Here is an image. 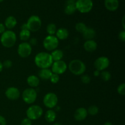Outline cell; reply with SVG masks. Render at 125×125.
Returning <instances> with one entry per match:
<instances>
[{
    "instance_id": "1",
    "label": "cell",
    "mask_w": 125,
    "mask_h": 125,
    "mask_svg": "<svg viewBox=\"0 0 125 125\" xmlns=\"http://www.w3.org/2000/svg\"><path fill=\"white\" fill-rule=\"evenodd\" d=\"M35 65L40 69L49 68L51 67L53 61L50 53L46 52H40L37 54L34 58Z\"/></svg>"
},
{
    "instance_id": "2",
    "label": "cell",
    "mask_w": 125,
    "mask_h": 125,
    "mask_svg": "<svg viewBox=\"0 0 125 125\" xmlns=\"http://www.w3.org/2000/svg\"><path fill=\"white\" fill-rule=\"evenodd\" d=\"M1 43L4 47L10 48L15 45L17 42V35L12 30L6 31L2 33L0 38Z\"/></svg>"
},
{
    "instance_id": "3",
    "label": "cell",
    "mask_w": 125,
    "mask_h": 125,
    "mask_svg": "<svg viewBox=\"0 0 125 125\" xmlns=\"http://www.w3.org/2000/svg\"><path fill=\"white\" fill-rule=\"evenodd\" d=\"M68 68L72 74L76 76L83 75L86 71V65L79 59L72 60L68 64Z\"/></svg>"
},
{
    "instance_id": "4",
    "label": "cell",
    "mask_w": 125,
    "mask_h": 125,
    "mask_svg": "<svg viewBox=\"0 0 125 125\" xmlns=\"http://www.w3.org/2000/svg\"><path fill=\"white\" fill-rule=\"evenodd\" d=\"M43 113V111L42 107L39 105H32L29 106L26 112L27 118L32 121L36 120L40 118L42 116Z\"/></svg>"
},
{
    "instance_id": "5",
    "label": "cell",
    "mask_w": 125,
    "mask_h": 125,
    "mask_svg": "<svg viewBox=\"0 0 125 125\" xmlns=\"http://www.w3.org/2000/svg\"><path fill=\"white\" fill-rule=\"evenodd\" d=\"M42 22L40 17L35 15L31 16L28 18L26 23L27 28L31 32H35L40 30L42 27Z\"/></svg>"
},
{
    "instance_id": "6",
    "label": "cell",
    "mask_w": 125,
    "mask_h": 125,
    "mask_svg": "<svg viewBox=\"0 0 125 125\" xmlns=\"http://www.w3.org/2000/svg\"><path fill=\"white\" fill-rule=\"evenodd\" d=\"M76 10L81 13H87L90 12L94 7L92 0H76L75 1Z\"/></svg>"
},
{
    "instance_id": "7",
    "label": "cell",
    "mask_w": 125,
    "mask_h": 125,
    "mask_svg": "<svg viewBox=\"0 0 125 125\" xmlns=\"http://www.w3.org/2000/svg\"><path fill=\"white\" fill-rule=\"evenodd\" d=\"M59 44V40L55 35H47L44 39L43 45L44 48L48 51H52L57 48Z\"/></svg>"
},
{
    "instance_id": "8",
    "label": "cell",
    "mask_w": 125,
    "mask_h": 125,
    "mask_svg": "<svg viewBox=\"0 0 125 125\" xmlns=\"http://www.w3.org/2000/svg\"><path fill=\"white\" fill-rule=\"evenodd\" d=\"M37 98V92L34 88H28L23 91L22 98L24 102L28 104L34 103Z\"/></svg>"
},
{
    "instance_id": "9",
    "label": "cell",
    "mask_w": 125,
    "mask_h": 125,
    "mask_svg": "<svg viewBox=\"0 0 125 125\" xmlns=\"http://www.w3.org/2000/svg\"><path fill=\"white\" fill-rule=\"evenodd\" d=\"M44 106L49 109H52L56 107L58 103V97L57 95L53 92H49L44 96L43 99Z\"/></svg>"
},
{
    "instance_id": "10",
    "label": "cell",
    "mask_w": 125,
    "mask_h": 125,
    "mask_svg": "<svg viewBox=\"0 0 125 125\" xmlns=\"http://www.w3.org/2000/svg\"><path fill=\"white\" fill-rule=\"evenodd\" d=\"M32 46L28 42H22L18 45V54L21 58H27L29 57L32 53Z\"/></svg>"
},
{
    "instance_id": "11",
    "label": "cell",
    "mask_w": 125,
    "mask_h": 125,
    "mask_svg": "<svg viewBox=\"0 0 125 125\" xmlns=\"http://www.w3.org/2000/svg\"><path fill=\"white\" fill-rule=\"evenodd\" d=\"M51 67V70L52 73L60 75L65 73L68 68V65L65 61L61 60V61L53 62Z\"/></svg>"
},
{
    "instance_id": "12",
    "label": "cell",
    "mask_w": 125,
    "mask_h": 125,
    "mask_svg": "<svg viewBox=\"0 0 125 125\" xmlns=\"http://www.w3.org/2000/svg\"><path fill=\"white\" fill-rule=\"evenodd\" d=\"M110 65V60L106 56H100L98 57L94 62V67L96 70L100 72L106 70Z\"/></svg>"
},
{
    "instance_id": "13",
    "label": "cell",
    "mask_w": 125,
    "mask_h": 125,
    "mask_svg": "<svg viewBox=\"0 0 125 125\" xmlns=\"http://www.w3.org/2000/svg\"><path fill=\"white\" fill-rule=\"evenodd\" d=\"M5 95L10 100H17L20 96V92L15 87H10L6 89Z\"/></svg>"
},
{
    "instance_id": "14",
    "label": "cell",
    "mask_w": 125,
    "mask_h": 125,
    "mask_svg": "<svg viewBox=\"0 0 125 125\" xmlns=\"http://www.w3.org/2000/svg\"><path fill=\"white\" fill-rule=\"evenodd\" d=\"M88 115L87 111L84 107H79L76 110L74 114V118L78 122H82L87 118Z\"/></svg>"
},
{
    "instance_id": "15",
    "label": "cell",
    "mask_w": 125,
    "mask_h": 125,
    "mask_svg": "<svg viewBox=\"0 0 125 125\" xmlns=\"http://www.w3.org/2000/svg\"><path fill=\"white\" fill-rule=\"evenodd\" d=\"M104 6L109 11L114 12L119 7V1L118 0H104Z\"/></svg>"
},
{
    "instance_id": "16",
    "label": "cell",
    "mask_w": 125,
    "mask_h": 125,
    "mask_svg": "<svg viewBox=\"0 0 125 125\" xmlns=\"http://www.w3.org/2000/svg\"><path fill=\"white\" fill-rule=\"evenodd\" d=\"M76 11V8L75 6V1L68 0L65 6V13L68 15H71L75 13Z\"/></svg>"
},
{
    "instance_id": "17",
    "label": "cell",
    "mask_w": 125,
    "mask_h": 125,
    "mask_svg": "<svg viewBox=\"0 0 125 125\" xmlns=\"http://www.w3.org/2000/svg\"><path fill=\"white\" fill-rule=\"evenodd\" d=\"M84 48L87 52H94L97 49V43L94 40H86L84 43Z\"/></svg>"
},
{
    "instance_id": "18",
    "label": "cell",
    "mask_w": 125,
    "mask_h": 125,
    "mask_svg": "<svg viewBox=\"0 0 125 125\" xmlns=\"http://www.w3.org/2000/svg\"><path fill=\"white\" fill-rule=\"evenodd\" d=\"M55 35L59 40H66L69 36V32L66 28H61L57 29Z\"/></svg>"
},
{
    "instance_id": "19",
    "label": "cell",
    "mask_w": 125,
    "mask_h": 125,
    "mask_svg": "<svg viewBox=\"0 0 125 125\" xmlns=\"http://www.w3.org/2000/svg\"><path fill=\"white\" fill-rule=\"evenodd\" d=\"M17 24V20L13 16H9L6 18L4 21V26L8 30H12L16 26Z\"/></svg>"
},
{
    "instance_id": "20",
    "label": "cell",
    "mask_w": 125,
    "mask_h": 125,
    "mask_svg": "<svg viewBox=\"0 0 125 125\" xmlns=\"http://www.w3.org/2000/svg\"><path fill=\"white\" fill-rule=\"evenodd\" d=\"M27 84L31 88H35L39 86L40 84V79L35 75H30L27 78Z\"/></svg>"
},
{
    "instance_id": "21",
    "label": "cell",
    "mask_w": 125,
    "mask_h": 125,
    "mask_svg": "<svg viewBox=\"0 0 125 125\" xmlns=\"http://www.w3.org/2000/svg\"><path fill=\"white\" fill-rule=\"evenodd\" d=\"M83 36L85 40H93L96 36V31L94 28H87L83 33Z\"/></svg>"
},
{
    "instance_id": "22",
    "label": "cell",
    "mask_w": 125,
    "mask_h": 125,
    "mask_svg": "<svg viewBox=\"0 0 125 125\" xmlns=\"http://www.w3.org/2000/svg\"><path fill=\"white\" fill-rule=\"evenodd\" d=\"M52 74V72L50 68L40 69L39 72V77L43 80H50Z\"/></svg>"
},
{
    "instance_id": "23",
    "label": "cell",
    "mask_w": 125,
    "mask_h": 125,
    "mask_svg": "<svg viewBox=\"0 0 125 125\" xmlns=\"http://www.w3.org/2000/svg\"><path fill=\"white\" fill-rule=\"evenodd\" d=\"M50 54H51L53 62L61 61L63 57V51L61 50H59V49H56V50H53L50 53Z\"/></svg>"
},
{
    "instance_id": "24",
    "label": "cell",
    "mask_w": 125,
    "mask_h": 125,
    "mask_svg": "<svg viewBox=\"0 0 125 125\" xmlns=\"http://www.w3.org/2000/svg\"><path fill=\"white\" fill-rule=\"evenodd\" d=\"M56 113L54 110L49 109L45 113V118L46 121L48 123H52L54 122L56 119Z\"/></svg>"
},
{
    "instance_id": "25",
    "label": "cell",
    "mask_w": 125,
    "mask_h": 125,
    "mask_svg": "<svg viewBox=\"0 0 125 125\" xmlns=\"http://www.w3.org/2000/svg\"><path fill=\"white\" fill-rule=\"evenodd\" d=\"M19 37L21 41H23V42H26L30 39L31 32L28 29L21 30L19 34Z\"/></svg>"
},
{
    "instance_id": "26",
    "label": "cell",
    "mask_w": 125,
    "mask_h": 125,
    "mask_svg": "<svg viewBox=\"0 0 125 125\" xmlns=\"http://www.w3.org/2000/svg\"><path fill=\"white\" fill-rule=\"evenodd\" d=\"M57 31V26L54 23H50L46 26V32L50 35H54Z\"/></svg>"
},
{
    "instance_id": "27",
    "label": "cell",
    "mask_w": 125,
    "mask_h": 125,
    "mask_svg": "<svg viewBox=\"0 0 125 125\" xmlns=\"http://www.w3.org/2000/svg\"><path fill=\"white\" fill-rule=\"evenodd\" d=\"M87 28V26L85 25V23H83V22H79V23H76L75 25L76 31H78V32L82 33V34L85 31Z\"/></svg>"
},
{
    "instance_id": "28",
    "label": "cell",
    "mask_w": 125,
    "mask_h": 125,
    "mask_svg": "<svg viewBox=\"0 0 125 125\" xmlns=\"http://www.w3.org/2000/svg\"><path fill=\"white\" fill-rule=\"evenodd\" d=\"M87 111L88 114L94 116L98 114V113L99 112V108L98 107V106L93 105V106H90L88 109H87Z\"/></svg>"
},
{
    "instance_id": "29",
    "label": "cell",
    "mask_w": 125,
    "mask_h": 125,
    "mask_svg": "<svg viewBox=\"0 0 125 125\" xmlns=\"http://www.w3.org/2000/svg\"><path fill=\"white\" fill-rule=\"evenodd\" d=\"M100 76H101V78L105 82H107L111 79V74L109 72L106 70L102 71L100 73Z\"/></svg>"
},
{
    "instance_id": "30",
    "label": "cell",
    "mask_w": 125,
    "mask_h": 125,
    "mask_svg": "<svg viewBox=\"0 0 125 125\" xmlns=\"http://www.w3.org/2000/svg\"><path fill=\"white\" fill-rule=\"evenodd\" d=\"M59 75L54 74V73H52V75H51V76L50 77V81H51V83H52V84H57V83H58L59 81Z\"/></svg>"
},
{
    "instance_id": "31",
    "label": "cell",
    "mask_w": 125,
    "mask_h": 125,
    "mask_svg": "<svg viewBox=\"0 0 125 125\" xmlns=\"http://www.w3.org/2000/svg\"><path fill=\"white\" fill-rule=\"evenodd\" d=\"M117 92L119 95H125V83H122L118 85L117 87Z\"/></svg>"
},
{
    "instance_id": "32",
    "label": "cell",
    "mask_w": 125,
    "mask_h": 125,
    "mask_svg": "<svg viewBox=\"0 0 125 125\" xmlns=\"http://www.w3.org/2000/svg\"><path fill=\"white\" fill-rule=\"evenodd\" d=\"M81 79L82 83L85 84H89L91 81V78L88 74H83L81 78Z\"/></svg>"
},
{
    "instance_id": "33",
    "label": "cell",
    "mask_w": 125,
    "mask_h": 125,
    "mask_svg": "<svg viewBox=\"0 0 125 125\" xmlns=\"http://www.w3.org/2000/svg\"><path fill=\"white\" fill-rule=\"evenodd\" d=\"M2 65H3L4 68H10L12 67V65H13V63H12V62L10 60L7 59L6 60V61L2 63Z\"/></svg>"
},
{
    "instance_id": "34",
    "label": "cell",
    "mask_w": 125,
    "mask_h": 125,
    "mask_svg": "<svg viewBox=\"0 0 125 125\" xmlns=\"http://www.w3.org/2000/svg\"><path fill=\"white\" fill-rule=\"evenodd\" d=\"M118 39L120 40L122 42H124L125 41V31L122 30L118 33Z\"/></svg>"
},
{
    "instance_id": "35",
    "label": "cell",
    "mask_w": 125,
    "mask_h": 125,
    "mask_svg": "<svg viewBox=\"0 0 125 125\" xmlns=\"http://www.w3.org/2000/svg\"><path fill=\"white\" fill-rule=\"evenodd\" d=\"M32 120H31L28 118H25L22 120L20 125H32Z\"/></svg>"
},
{
    "instance_id": "36",
    "label": "cell",
    "mask_w": 125,
    "mask_h": 125,
    "mask_svg": "<svg viewBox=\"0 0 125 125\" xmlns=\"http://www.w3.org/2000/svg\"><path fill=\"white\" fill-rule=\"evenodd\" d=\"M29 43L30 44L31 46H35L37 43V40L36 38H31L29 39Z\"/></svg>"
},
{
    "instance_id": "37",
    "label": "cell",
    "mask_w": 125,
    "mask_h": 125,
    "mask_svg": "<svg viewBox=\"0 0 125 125\" xmlns=\"http://www.w3.org/2000/svg\"><path fill=\"white\" fill-rule=\"evenodd\" d=\"M7 124V122L6 120L3 116L0 115V125H6Z\"/></svg>"
},
{
    "instance_id": "38",
    "label": "cell",
    "mask_w": 125,
    "mask_h": 125,
    "mask_svg": "<svg viewBox=\"0 0 125 125\" xmlns=\"http://www.w3.org/2000/svg\"><path fill=\"white\" fill-rule=\"evenodd\" d=\"M6 31V27L4 24L2 23H0V34H2Z\"/></svg>"
},
{
    "instance_id": "39",
    "label": "cell",
    "mask_w": 125,
    "mask_h": 125,
    "mask_svg": "<svg viewBox=\"0 0 125 125\" xmlns=\"http://www.w3.org/2000/svg\"><path fill=\"white\" fill-rule=\"evenodd\" d=\"M100 72H100V71H98V70H96L94 72V76L98 77V76H100Z\"/></svg>"
},
{
    "instance_id": "40",
    "label": "cell",
    "mask_w": 125,
    "mask_h": 125,
    "mask_svg": "<svg viewBox=\"0 0 125 125\" xmlns=\"http://www.w3.org/2000/svg\"><path fill=\"white\" fill-rule=\"evenodd\" d=\"M125 17L123 16V18H122V26H123V29L125 30Z\"/></svg>"
},
{
    "instance_id": "41",
    "label": "cell",
    "mask_w": 125,
    "mask_h": 125,
    "mask_svg": "<svg viewBox=\"0 0 125 125\" xmlns=\"http://www.w3.org/2000/svg\"><path fill=\"white\" fill-rule=\"evenodd\" d=\"M23 29H28L26 23H24V24H22L21 26V30H23Z\"/></svg>"
},
{
    "instance_id": "42",
    "label": "cell",
    "mask_w": 125,
    "mask_h": 125,
    "mask_svg": "<svg viewBox=\"0 0 125 125\" xmlns=\"http://www.w3.org/2000/svg\"><path fill=\"white\" fill-rule=\"evenodd\" d=\"M3 65H2V62L0 61V73H1V72L2 71V70H3Z\"/></svg>"
},
{
    "instance_id": "43",
    "label": "cell",
    "mask_w": 125,
    "mask_h": 125,
    "mask_svg": "<svg viewBox=\"0 0 125 125\" xmlns=\"http://www.w3.org/2000/svg\"><path fill=\"white\" fill-rule=\"evenodd\" d=\"M103 125H112V123H111V122H106V123H104Z\"/></svg>"
},
{
    "instance_id": "44",
    "label": "cell",
    "mask_w": 125,
    "mask_h": 125,
    "mask_svg": "<svg viewBox=\"0 0 125 125\" xmlns=\"http://www.w3.org/2000/svg\"><path fill=\"white\" fill-rule=\"evenodd\" d=\"M53 125H62V124H61L60 123H54Z\"/></svg>"
},
{
    "instance_id": "45",
    "label": "cell",
    "mask_w": 125,
    "mask_h": 125,
    "mask_svg": "<svg viewBox=\"0 0 125 125\" xmlns=\"http://www.w3.org/2000/svg\"><path fill=\"white\" fill-rule=\"evenodd\" d=\"M3 1H4V0H0V2H2Z\"/></svg>"
},
{
    "instance_id": "46",
    "label": "cell",
    "mask_w": 125,
    "mask_h": 125,
    "mask_svg": "<svg viewBox=\"0 0 125 125\" xmlns=\"http://www.w3.org/2000/svg\"><path fill=\"white\" fill-rule=\"evenodd\" d=\"M71 1H75L76 0H71Z\"/></svg>"
}]
</instances>
